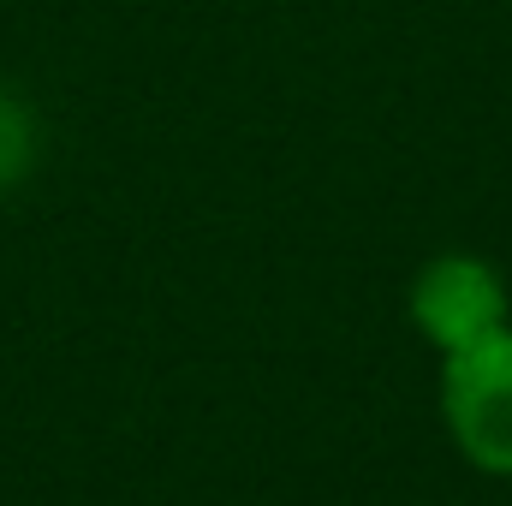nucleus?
Masks as SVG:
<instances>
[{
    "label": "nucleus",
    "instance_id": "nucleus-3",
    "mask_svg": "<svg viewBox=\"0 0 512 506\" xmlns=\"http://www.w3.org/2000/svg\"><path fill=\"white\" fill-rule=\"evenodd\" d=\"M30 167H36V120L12 90H0V191H12Z\"/></svg>",
    "mask_w": 512,
    "mask_h": 506
},
{
    "label": "nucleus",
    "instance_id": "nucleus-2",
    "mask_svg": "<svg viewBox=\"0 0 512 506\" xmlns=\"http://www.w3.org/2000/svg\"><path fill=\"white\" fill-rule=\"evenodd\" d=\"M411 322H417V334L441 358H453V352H465V346L512 328L507 280L483 256H465V251L435 256L411 280Z\"/></svg>",
    "mask_w": 512,
    "mask_h": 506
},
{
    "label": "nucleus",
    "instance_id": "nucleus-1",
    "mask_svg": "<svg viewBox=\"0 0 512 506\" xmlns=\"http://www.w3.org/2000/svg\"><path fill=\"white\" fill-rule=\"evenodd\" d=\"M441 423L465 465L512 483V328L441 358Z\"/></svg>",
    "mask_w": 512,
    "mask_h": 506
}]
</instances>
